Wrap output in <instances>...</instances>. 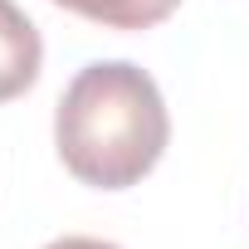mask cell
Masks as SVG:
<instances>
[{
    "mask_svg": "<svg viewBox=\"0 0 249 249\" xmlns=\"http://www.w3.org/2000/svg\"><path fill=\"white\" fill-rule=\"evenodd\" d=\"M44 64V44L35 20L15 5V0H0V103L20 98Z\"/></svg>",
    "mask_w": 249,
    "mask_h": 249,
    "instance_id": "cell-2",
    "label": "cell"
},
{
    "mask_svg": "<svg viewBox=\"0 0 249 249\" xmlns=\"http://www.w3.org/2000/svg\"><path fill=\"white\" fill-rule=\"evenodd\" d=\"M54 5H64V10H73L103 30H152L181 0H54Z\"/></svg>",
    "mask_w": 249,
    "mask_h": 249,
    "instance_id": "cell-3",
    "label": "cell"
},
{
    "mask_svg": "<svg viewBox=\"0 0 249 249\" xmlns=\"http://www.w3.org/2000/svg\"><path fill=\"white\" fill-rule=\"evenodd\" d=\"M44 249H117V244H107V239H88V234H64V239H54V244H44Z\"/></svg>",
    "mask_w": 249,
    "mask_h": 249,
    "instance_id": "cell-4",
    "label": "cell"
},
{
    "mask_svg": "<svg viewBox=\"0 0 249 249\" xmlns=\"http://www.w3.org/2000/svg\"><path fill=\"white\" fill-rule=\"evenodd\" d=\"M171 142V117L147 69L98 59L73 73L54 112V147L69 176L93 191L137 186Z\"/></svg>",
    "mask_w": 249,
    "mask_h": 249,
    "instance_id": "cell-1",
    "label": "cell"
}]
</instances>
